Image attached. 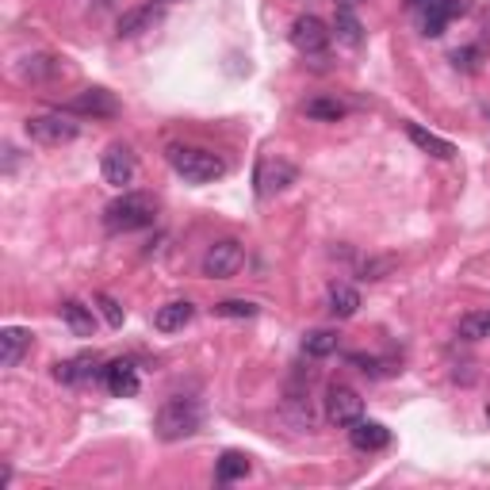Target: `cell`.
Listing matches in <instances>:
<instances>
[{"label": "cell", "instance_id": "obj_25", "mask_svg": "<svg viewBox=\"0 0 490 490\" xmlns=\"http://www.w3.org/2000/svg\"><path fill=\"white\" fill-rule=\"evenodd\" d=\"M337 334L334 329H314V334H307L302 337V353L307 356H314V360H322V356H329V353H337Z\"/></svg>", "mask_w": 490, "mask_h": 490}, {"label": "cell", "instance_id": "obj_15", "mask_svg": "<svg viewBox=\"0 0 490 490\" xmlns=\"http://www.w3.org/2000/svg\"><path fill=\"white\" fill-rule=\"evenodd\" d=\"M196 319V307L188 299H172L165 302V307H157L153 314V329H162V334H177V329H184Z\"/></svg>", "mask_w": 490, "mask_h": 490}, {"label": "cell", "instance_id": "obj_26", "mask_svg": "<svg viewBox=\"0 0 490 490\" xmlns=\"http://www.w3.org/2000/svg\"><path fill=\"white\" fill-rule=\"evenodd\" d=\"M257 302H249V299H223V302H214V314L219 319H257Z\"/></svg>", "mask_w": 490, "mask_h": 490}, {"label": "cell", "instance_id": "obj_5", "mask_svg": "<svg viewBox=\"0 0 490 490\" xmlns=\"http://www.w3.org/2000/svg\"><path fill=\"white\" fill-rule=\"evenodd\" d=\"M241 265H245V249H241L238 238L214 241V245H207V253H204V276H211V280L238 276Z\"/></svg>", "mask_w": 490, "mask_h": 490}, {"label": "cell", "instance_id": "obj_24", "mask_svg": "<svg viewBox=\"0 0 490 490\" xmlns=\"http://www.w3.org/2000/svg\"><path fill=\"white\" fill-rule=\"evenodd\" d=\"M214 475H219V483L245 479V475H249V456H245V452H223V456H219V468H214Z\"/></svg>", "mask_w": 490, "mask_h": 490}, {"label": "cell", "instance_id": "obj_9", "mask_svg": "<svg viewBox=\"0 0 490 490\" xmlns=\"http://www.w3.org/2000/svg\"><path fill=\"white\" fill-rule=\"evenodd\" d=\"M292 47L299 54H322L329 47V27L319 16H299L292 23Z\"/></svg>", "mask_w": 490, "mask_h": 490}, {"label": "cell", "instance_id": "obj_28", "mask_svg": "<svg viewBox=\"0 0 490 490\" xmlns=\"http://www.w3.org/2000/svg\"><path fill=\"white\" fill-rule=\"evenodd\" d=\"M479 57H483L479 47H464L452 54V62H456V69H464V74H475V69H479Z\"/></svg>", "mask_w": 490, "mask_h": 490}, {"label": "cell", "instance_id": "obj_4", "mask_svg": "<svg viewBox=\"0 0 490 490\" xmlns=\"http://www.w3.org/2000/svg\"><path fill=\"white\" fill-rule=\"evenodd\" d=\"M23 131L39 146H66V142H74L81 135V123H74L69 111H50V115H31L23 123Z\"/></svg>", "mask_w": 490, "mask_h": 490}, {"label": "cell", "instance_id": "obj_22", "mask_svg": "<svg viewBox=\"0 0 490 490\" xmlns=\"http://www.w3.org/2000/svg\"><path fill=\"white\" fill-rule=\"evenodd\" d=\"M311 115V119H319V123H337V119H345V104L341 100H334V96H314V100H307V108H302Z\"/></svg>", "mask_w": 490, "mask_h": 490}, {"label": "cell", "instance_id": "obj_13", "mask_svg": "<svg viewBox=\"0 0 490 490\" xmlns=\"http://www.w3.org/2000/svg\"><path fill=\"white\" fill-rule=\"evenodd\" d=\"M295 177H299V169L292 165V162H284V157H276V162H261V172H257V184H261V196H276V192H284L287 184H295Z\"/></svg>", "mask_w": 490, "mask_h": 490}, {"label": "cell", "instance_id": "obj_30", "mask_svg": "<svg viewBox=\"0 0 490 490\" xmlns=\"http://www.w3.org/2000/svg\"><path fill=\"white\" fill-rule=\"evenodd\" d=\"M349 360H353L360 372H364V376H383V364H380L376 356H349Z\"/></svg>", "mask_w": 490, "mask_h": 490}, {"label": "cell", "instance_id": "obj_3", "mask_svg": "<svg viewBox=\"0 0 490 490\" xmlns=\"http://www.w3.org/2000/svg\"><path fill=\"white\" fill-rule=\"evenodd\" d=\"M157 437L162 441H184L192 437L199 425H204V407L196 398H169L162 410H157Z\"/></svg>", "mask_w": 490, "mask_h": 490}, {"label": "cell", "instance_id": "obj_20", "mask_svg": "<svg viewBox=\"0 0 490 490\" xmlns=\"http://www.w3.org/2000/svg\"><path fill=\"white\" fill-rule=\"evenodd\" d=\"M153 20H157L153 4L123 12V20H119V39H135V35H142V31H150V27H153Z\"/></svg>", "mask_w": 490, "mask_h": 490}, {"label": "cell", "instance_id": "obj_11", "mask_svg": "<svg viewBox=\"0 0 490 490\" xmlns=\"http://www.w3.org/2000/svg\"><path fill=\"white\" fill-rule=\"evenodd\" d=\"M104 383H108V391L111 395H119V398H135L138 395V387H142V380H138V368L131 364V360H111V364H104Z\"/></svg>", "mask_w": 490, "mask_h": 490}, {"label": "cell", "instance_id": "obj_33", "mask_svg": "<svg viewBox=\"0 0 490 490\" xmlns=\"http://www.w3.org/2000/svg\"><path fill=\"white\" fill-rule=\"evenodd\" d=\"M486 417H490V407H486Z\"/></svg>", "mask_w": 490, "mask_h": 490}, {"label": "cell", "instance_id": "obj_23", "mask_svg": "<svg viewBox=\"0 0 490 490\" xmlns=\"http://www.w3.org/2000/svg\"><path fill=\"white\" fill-rule=\"evenodd\" d=\"M334 31H337V39L345 42V47H360V42H364V27H360V20L353 16V8H337Z\"/></svg>", "mask_w": 490, "mask_h": 490}, {"label": "cell", "instance_id": "obj_6", "mask_svg": "<svg viewBox=\"0 0 490 490\" xmlns=\"http://www.w3.org/2000/svg\"><path fill=\"white\" fill-rule=\"evenodd\" d=\"M326 417L334 422L337 429H349L364 417V398H360L349 383H334L326 391Z\"/></svg>", "mask_w": 490, "mask_h": 490}, {"label": "cell", "instance_id": "obj_29", "mask_svg": "<svg viewBox=\"0 0 490 490\" xmlns=\"http://www.w3.org/2000/svg\"><path fill=\"white\" fill-rule=\"evenodd\" d=\"M395 261L391 257H383V261H364V268H360V280H383V272H391Z\"/></svg>", "mask_w": 490, "mask_h": 490}, {"label": "cell", "instance_id": "obj_1", "mask_svg": "<svg viewBox=\"0 0 490 490\" xmlns=\"http://www.w3.org/2000/svg\"><path fill=\"white\" fill-rule=\"evenodd\" d=\"M153 214H157L153 196H146V192H123L119 199H111V204H108L104 226L111 230V234H131V230L150 226Z\"/></svg>", "mask_w": 490, "mask_h": 490}, {"label": "cell", "instance_id": "obj_8", "mask_svg": "<svg viewBox=\"0 0 490 490\" xmlns=\"http://www.w3.org/2000/svg\"><path fill=\"white\" fill-rule=\"evenodd\" d=\"M135 153L127 142H111V146L104 150V157H100V172H104V180L111 184V188H127V184L135 180Z\"/></svg>", "mask_w": 490, "mask_h": 490}, {"label": "cell", "instance_id": "obj_14", "mask_svg": "<svg viewBox=\"0 0 490 490\" xmlns=\"http://www.w3.org/2000/svg\"><path fill=\"white\" fill-rule=\"evenodd\" d=\"M349 441L356 452H383L387 444H391V429L380 425V422H364L360 417L356 425H349Z\"/></svg>", "mask_w": 490, "mask_h": 490}, {"label": "cell", "instance_id": "obj_16", "mask_svg": "<svg viewBox=\"0 0 490 490\" xmlns=\"http://www.w3.org/2000/svg\"><path fill=\"white\" fill-rule=\"evenodd\" d=\"M27 349H31V329H23V326L0 329V364L4 368H16Z\"/></svg>", "mask_w": 490, "mask_h": 490}, {"label": "cell", "instance_id": "obj_32", "mask_svg": "<svg viewBox=\"0 0 490 490\" xmlns=\"http://www.w3.org/2000/svg\"><path fill=\"white\" fill-rule=\"evenodd\" d=\"M407 4H410V8L417 12V8H425V4H429V0H407Z\"/></svg>", "mask_w": 490, "mask_h": 490}, {"label": "cell", "instance_id": "obj_27", "mask_svg": "<svg viewBox=\"0 0 490 490\" xmlns=\"http://www.w3.org/2000/svg\"><path fill=\"white\" fill-rule=\"evenodd\" d=\"M96 307H100V314H104V319H108V326H111V329H119V326H123L127 314H123V307H119V302H115L111 295H96Z\"/></svg>", "mask_w": 490, "mask_h": 490}, {"label": "cell", "instance_id": "obj_21", "mask_svg": "<svg viewBox=\"0 0 490 490\" xmlns=\"http://www.w3.org/2000/svg\"><path fill=\"white\" fill-rule=\"evenodd\" d=\"M456 334L464 337V341H486L490 337V311H471L459 319L456 326Z\"/></svg>", "mask_w": 490, "mask_h": 490}, {"label": "cell", "instance_id": "obj_2", "mask_svg": "<svg viewBox=\"0 0 490 490\" xmlns=\"http://www.w3.org/2000/svg\"><path fill=\"white\" fill-rule=\"evenodd\" d=\"M169 165L188 184H211V180L226 177V162L214 150H204V146H172Z\"/></svg>", "mask_w": 490, "mask_h": 490}, {"label": "cell", "instance_id": "obj_18", "mask_svg": "<svg viewBox=\"0 0 490 490\" xmlns=\"http://www.w3.org/2000/svg\"><path fill=\"white\" fill-rule=\"evenodd\" d=\"M57 314H62V322L74 329L77 337H92L96 334V314H92V307H84V302L66 299L62 307H57Z\"/></svg>", "mask_w": 490, "mask_h": 490}, {"label": "cell", "instance_id": "obj_7", "mask_svg": "<svg viewBox=\"0 0 490 490\" xmlns=\"http://www.w3.org/2000/svg\"><path fill=\"white\" fill-rule=\"evenodd\" d=\"M69 115H81V119H115L119 115V100H115L108 89H84L74 100H66Z\"/></svg>", "mask_w": 490, "mask_h": 490}, {"label": "cell", "instance_id": "obj_12", "mask_svg": "<svg viewBox=\"0 0 490 490\" xmlns=\"http://www.w3.org/2000/svg\"><path fill=\"white\" fill-rule=\"evenodd\" d=\"M16 74L27 84H47L54 77H62L66 66H62V57H54V54H31V57H23V62L16 66Z\"/></svg>", "mask_w": 490, "mask_h": 490}, {"label": "cell", "instance_id": "obj_34", "mask_svg": "<svg viewBox=\"0 0 490 490\" xmlns=\"http://www.w3.org/2000/svg\"><path fill=\"white\" fill-rule=\"evenodd\" d=\"M169 4H177V0H169Z\"/></svg>", "mask_w": 490, "mask_h": 490}, {"label": "cell", "instance_id": "obj_17", "mask_svg": "<svg viewBox=\"0 0 490 490\" xmlns=\"http://www.w3.org/2000/svg\"><path fill=\"white\" fill-rule=\"evenodd\" d=\"M407 135H410V142L422 153H429V157H437V162H452L456 157V146L449 138H441V135H433V131H425V127H417V123H410L407 127Z\"/></svg>", "mask_w": 490, "mask_h": 490}, {"label": "cell", "instance_id": "obj_31", "mask_svg": "<svg viewBox=\"0 0 490 490\" xmlns=\"http://www.w3.org/2000/svg\"><path fill=\"white\" fill-rule=\"evenodd\" d=\"M356 4H364V0H337V8H356Z\"/></svg>", "mask_w": 490, "mask_h": 490}, {"label": "cell", "instance_id": "obj_10", "mask_svg": "<svg viewBox=\"0 0 490 490\" xmlns=\"http://www.w3.org/2000/svg\"><path fill=\"white\" fill-rule=\"evenodd\" d=\"M422 12V31L425 35H444V27H449V20L456 16H464L468 12V0H429L425 8H417Z\"/></svg>", "mask_w": 490, "mask_h": 490}, {"label": "cell", "instance_id": "obj_19", "mask_svg": "<svg viewBox=\"0 0 490 490\" xmlns=\"http://www.w3.org/2000/svg\"><path fill=\"white\" fill-rule=\"evenodd\" d=\"M326 302H329V314H334V319H353V314L360 311V292L353 284H334Z\"/></svg>", "mask_w": 490, "mask_h": 490}]
</instances>
